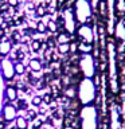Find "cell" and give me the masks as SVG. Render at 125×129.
<instances>
[{
  "label": "cell",
  "instance_id": "obj_1",
  "mask_svg": "<svg viewBox=\"0 0 125 129\" xmlns=\"http://www.w3.org/2000/svg\"><path fill=\"white\" fill-rule=\"evenodd\" d=\"M97 98V86L91 78H82L77 86V100L82 105H91Z\"/></svg>",
  "mask_w": 125,
  "mask_h": 129
},
{
  "label": "cell",
  "instance_id": "obj_2",
  "mask_svg": "<svg viewBox=\"0 0 125 129\" xmlns=\"http://www.w3.org/2000/svg\"><path fill=\"white\" fill-rule=\"evenodd\" d=\"M78 117L79 129H98V109L94 104L83 105Z\"/></svg>",
  "mask_w": 125,
  "mask_h": 129
},
{
  "label": "cell",
  "instance_id": "obj_3",
  "mask_svg": "<svg viewBox=\"0 0 125 129\" xmlns=\"http://www.w3.org/2000/svg\"><path fill=\"white\" fill-rule=\"evenodd\" d=\"M75 20L79 24H89L93 16V7L90 0H75L73 6Z\"/></svg>",
  "mask_w": 125,
  "mask_h": 129
},
{
  "label": "cell",
  "instance_id": "obj_4",
  "mask_svg": "<svg viewBox=\"0 0 125 129\" xmlns=\"http://www.w3.org/2000/svg\"><path fill=\"white\" fill-rule=\"evenodd\" d=\"M108 60H109V79H110V89L113 93L118 91V85L116 78V48L112 42L108 43Z\"/></svg>",
  "mask_w": 125,
  "mask_h": 129
},
{
  "label": "cell",
  "instance_id": "obj_5",
  "mask_svg": "<svg viewBox=\"0 0 125 129\" xmlns=\"http://www.w3.org/2000/svg\"><path fill=\"white\" fill-rule=\"evenodd\" d=\"M78 66L83 78H91L96 75V60L91 54H82L78 59Z\"/></svg>",
  "mask_w": 125,
  "mask_h": 129
},
{
  "label": "cell",
  "instance_id": "obj_6",
  "mask_svg": "<svg viewBox=\"0 0 125 129\" xmlns=\"http://www.w3.org/2000/svg\"><path fill=\"white\" fill-rule=\"evenodd\" d=\"M62 18H63V30L69 35H74L77 31V20L73 12V8H63L62 11Z\"/></svg>",
  "mask_w": 125,
  "mask_h": 129
},
{
  "label": "cell",
  "instance_id": "obj_7",
  "mask_svg": "<svg viewBox=\"0 0 125 129\" xmlns=\"http://www.w3.org/2000/svg\"><path fill=\"white\" fill-rule=\"evenodd\" d=\"M75 35L78 36L79 42H85V43H91L94 42V30L90 24H79L77 27Z\"/></svg>",
  "mask_w": 125,
  "mask_h": 129
},
{
  "label": "cell",
  "instance_id": "obj_8",
  "mask_svg": "<svg viewBox=\"0 0 125 129\" xmlns=\"http://www.w3.org/2000/svg\"><path fill=\"white\" fill-rule=\"evenodd\" d=\"M0 74L4 81H11L15 78V67L14 60L11 58H3L0 60Z\"/></svg>",
  "mask_w": 125,
  "mask_h": 129
},
{
  "label": "cell",
  "instance_id": "obj_9",
  "mask_svg": "<svg viewBox=\"0 0 125 129\" xmlns=\"http://www.w3.org/2000/svg\"><path fill=\"white\" fill-rule=\"evenodd\" d=\"M18 110H16L15 105L12 102H8V101H6V102L3 104L2 106V112H0V118H2L4 122L10 124L12 122V121H15V118L18 117Z\"/></svg>",
  "mask_w": 125,
  "mask_h": 129
},
{
  "label": "cell",
  "instance_id": "obj_10",
  "mask_svg": "<svg viewBox=\"0 0 125 129\" xmlns=\"http://www.w3.org/2000/svg\"><path fill=\"white\" fill-rule=\"evenodd\" d=\"M108 10V34H114V0H106L105 3Z\"/></svg>",
  "mask_w": 125,
  "mask_h": 129
},
{
  "label": "cell",
  "instance_id": "obj_11",
  "mask_svg": "<svg viewBox=\"0 0 125 129\" xmlns=\"http://www.w3.org/2000/svg\"><path fill=\"white\" fill-rule=\"evenodd\" d=\"M19 98V91L15 86H6L4 89V100L8 102H15ZM4 101V102H6Z\"/></svg>",
  "mask_w": 125,
  "mask_h": 129
},
{
  "label": "cell",
  "instance_id": "obj_12",
  "mask_svg": "<svg viewBox=\"0 0 125 129\" xmlns=\"http://www.w3.org/2000/svg\"><path fill=\"white\" fill-rule=\"evenodd\" d=\"M110 129H120V112L116 106L110 108Z\"/></svg>",
  "mask_w": 125,
  "mask_h": 129
},
{
  "label": "cell",
  "instance_id": "obj_13",
  "mask_svg": "<svg viewBox=\"0 0 125 129\" xmlns=\"http://www.w3.org/2000/svg\"><path fill=\"white\" fill-rule=\"evenodd\" d=\"M114 36L121 42H125V23L118 20L114 26Z\"/></svg>",
  "mask_w": 125,
  "mask_h": 129
},
{
  "label": "cell",
  "instance_id": "obj_14",
  "mask_svg": "<svg viewBox=\"0 0 125 129\" xmlns=\"http://www.w3.org/2000/svg\"><path fill=\"white\" fill-rule=\"evenodd\" d=\"M12 43L10 42V39H6V40H2L0 42V56H7V55H10L11 54V51H12Z\"/></svg>",
  "mask_w": 125,
  "mask_h": 129
},
{
  "label": "cell",
  "instance_id": "obj_15",
  "mask_svg": "<svg viewBox=\"0 0 125 129\" xmlns=\"http://www.w3.org/2000/svg\"><path fill=\"white\" fill-rule=\"evenodd\" d=\"M28 67H30L31 71H35V73L42 71V69H43L42 59H39V58H31L30 60H28Z\"/></svg>",
  "mask_w": 125,
  "mask_h": 129
},
{
  "label": "cell",
  "instance_id": "obj_16",
  "mask_svg": "<svg viewBox=\"0 0 125 129\" xmlns=\"http://www.w3.org/2000/svg\"><path fill=\"white\" fill-rule=\"evenodd\" d=\"M15 128L16 129H30V122L27 121L26 117L18 116L15 118Z\"/></svg>",
  "mask_w": 125,
  "mask_h": 129
},
{
  "label": "cell",
  "instance_id": "obj_17",
  "mask_svg": "<svg viewBox=\"0 0 125 129\" xmlns=\"http://www.w3.org/2000/svg\"><path fill=\"white\" fill-rule=\"evenodd\" d=\"M14 105H15V108L18 112H27L28 110V102H27V100H24V98H18L15 101Z\"/></svg>",
  "mask_w": 125,
  "mask_h": 129
},
{
  "label": "cell",
  "instance_id": "obj_18",
  "mask_svg": "<svg viewBox=\"0 0 125 129\" xmlns=\"http://www.w3.org/2000/svg\"><path fill=\"white\" fill-rule=\"evenodd\" d=\"M78 51L82 52V54H90L93 51V44L85 43V42H78Z\"/></svg>",
  "mask_w": 125,
  "mask_h": 129
},
{
  "label": "cell",
  "instance_id": "obj_19",
  "mask_svg": "<svg viewBox=\"0 0 125 129\" xmlns=\"http://www.w3.org/2000/svg\"><path fill=\"white\" fill-rule=\"evenodd\" d=\"M71 42V35H69L67 32H59L58 35H56V43L60 44V43H70Z\"/></svg>",
  "mask_w": 125,
  "mask_h": 129
},
{
  "label": "cell",
  "instance_id": "obj_20",
  "mask_svg": "<svg viewBox=\"0 0 125 129\" xmlns=\"http://www.w3.org/2000/svg\"><path fill=\"white\" fill-rule=\"evenodd\" d=\"M22 32L20 31H12L11 34V38H10V42L12 43V46H16V44L22 43Z\"/></svg>",
  "mask_w": 125,
  "mask_h": 129
},
{
  "label": "cell",
  "instance_id": "obj_21",
  "mask_svg": "<svg viewBox=\"0 0 125 129\" xmlns=\"http://www.w3.org/2000/svg\"><path fill=\"white\" fill-rule=\"evenodd\" d=\"M14 67H15V74L16 75H24L26 74V64L23 62L16 60V62H14Z\"/></svg>",
  "mask_w": 125,
  "mask_h": 129
},
{
  "label": "cell",
  "instance_id": "obj_22",
  "mask_svg": "<svg viewBox=\"0 0 125 129\" xmlns=\"http://www.w3.org/2000/svg\"><path fill=\"white\" fill-rule=\"evenodd\" d=\"M28 44H30V48L32 52H39L42 50V43H40L39 39H31V42Z\"/></svg>",
  "mask_w": 125,
  "mask_h": 129
},
{
  "label": "cell",
  "instance_id": "obj_23",
  "mask_svg": "<svg viewBox=\"0 0 125 129\" xmlns=\"http://www.w3.org/2000/svg\"><path fill=\"white\" fill-rule=\"evenodd\" d=\"M65 95H66V98H70V100H74L77 97V87L75 86H67L65 89Z\"/></svg>",
  "mask_w": 125,
  "mask_h": 129
},
{
  "label": "cell",
  "instance_id": "obj_24",
  "mask_svg": "<svg viewBox=\"0 0 125 129\" xmlns=\"http://www.w3.org/2000/svg\"><path fill=\"white\" fill-rule=\"evenodd\" d=\"M56 50L60 55H66L70 52V43H60L56 46Z\"/></svg>",
  "mask_w": 125,
  "mask_h": 129
},
{
  "label": "cell",
  "instance_id": "obj_25",
  "mask_svg": "<svg viewBox=\"0 0 125 129\" xmlns=\"http://www.w3.org/2000/svg\"><path fill=\"white\" fill-rule=\"evenodd\" d=\"M46 27H47V31H50L51 34H55L58 31V24H56V20H54V19L48 20L46 23Z\"/></svg>",
  "mask_w": 125,
  "mask_h": 129
},
{
  "label": "cell",
  "instance_id": "obj_26",
  "mask_svg": "<svg viewBox=\"0 0 125 129\" xmlns=\"http://www.w3.org/2000/svg\"><path fill=\"white\" fill-rule=\"evenodd\" d=\"M43 124H44V120L42 118V117H36V118L34 121H31V125H30V128L31 129H40L43 126Z\"/></svg>",
  "mask_w": 125,
  "mask_h": 129
},
{
  "label": "cell",
  "instance_id": "obj_27",
  "mask_svg": "<svg viewBox=\"0 0 125 129\" xmlns=\"http://www.w3.org/2000/svg\"><path fill=\"white\" fill-rule=\"evenodd\" d=\"M46 14H47V8L44 4H39V6L35 8V15L38 16V18H43Z\"/></svg>",
  "mask_w": 125,
  "mask_h": 129
},
{
  "label": "cell",
  "instance_id": "obj_28",
  "mask_svg": "<svg viewBox=\"0 0 125 129\" xmlns=\"http://www.w3.org/2000/svg\"><path fill=\"white\" fill-rule=\"evenodd\" d=\"M35 28H36V32H38V34H46V32H47V27H46V23H43L42 20H39V22L36 23Z\"/></svg>",
  "mask_w": 125,
  "mask_h": 129
},
{
  "label": "cell",
  "instance_id": "obj_29",
  "mask_svg": "<svg viewBox=\"0 0 125 129\" xmlns=\"http://www.w3.org/2000/svg\"><path fill=\"white\" fill-rule=\"evenodd\" d=\"M43 104V100H42V95H34L31 98V105L35 108H40Z\"/></svg>",
  "mask_w": 125,
  "mask_h": 129
},
{
  "label": "cell",
  "instance_id": "obj_30",
  "mask_svg": "<svg viewBox=\"0 0 125 129\" xmlns=\"http://www.w3.org/2000/svg\"><path fill=\"white\" fill-rule=\"evenodd\" d=\"M38 116H39V114H38V112H36V110H34V109H28V110H27L26 118H27L28 122H31V121H34Z\"/></svg>",
  "mask_w": 125,
  "mask_h": 129
},
{
  "label": "cell",
  "instance_id": "obj_31",
  "mask_svg": "<svg viewBox=\"0 0 125 129\" xmlns=\"http://www.w3.org/2000/svg\"><path fill=\"white\" fill-rule=\"evenodd\" d=\"M42 100H43V104L50 105V104L52 102V95H51V93H46L44 95H42Z\"/></svg>",
  "mask_w": 125,
  "mask_h": 129
},
{
  "label": "cell",
  "instance_id": "obj_32",
  "mask_svg": "<svg viewBox=\"0 0 125 129\" xmlns=\"http://www.w3.org/2000/svg\"><path fill=\"white\" fill-rule=\"evenodd\" d=\"M26 54L22 51V50H16V60H19V62H23L24 59H26Z\"/></svg>",
  "mask_w": 125,
  "mask_h": 129
},
{
  "label": "cell",
  "instance_id": "obj_33",
  "mask_svg": "<svg viewBox=\"0 0 125 129\" xmlns=\"http://www.w3.org/2000/svg\"><path fill=\"white\" fill-rule=\"evenodd\" d=\"M19 50H22V51H23L26 55H28V54L31 52V48H30V44H28V43H23L22 46H20Z\"/></svg>",
  "mask_w": 125,
  "mask_h": 129
},
{
  "label": "cell",
  "instance_id": "obj_34",
  "mask_svg": "<svg viewBox=\"0 0 125 129\" xmlns=\"http://www.w3.org/2000/svg\"><path fill=\"white\" fill-rule=\"evenodd\" d=\"M116 7H117V10H118V11L124 12L125 11V0H117Z\"/></svg>",
  "mask_w": 125,
  "mask_h": 129
},
{
  "label": "cell",
  "instance_id": "obj_35",
  "mask_svg": "<svg viewBox=\"0 0 125 129\" xmlns=\"http://www.w3.org/2000/svg\"><path fill=\"white\" fill-rule=\"evenodd\" d=\"M19 0H7V4L10 7H12V8H18L19 7Z\"/></svg>",
  "mask_w": 125,
  "mask_h": 129
},
{
  "label": "cell",
  "instance_id": "obj_36",
  "mask_svg": "<svg viewBox=\"0 0 125 129\" xmlns=\"http://www.w3.org/2000/svg\"><path fill=\"white\" fill-rule=\"evenodd\" d=\"M63 129H74V128H73V126H65Z\"/></svg>",
  "mask_w": 125,
  "mask_h": 129
},
{
  "label": "cell",
  "instance_id": "obj_37",
  "mask_svg": "<svg viewBox=\"0 0 125 129\" xmlns=\"http://www.w3.org/2000/svg\"><path fill=\"white\" fill-rule=\"evenodd\" d=\"M10 129H16V128H15V125H14V126H11Z\"/></svg>",
  "mask_w": 125,
  "mask_h": 129
},
{
  "label": "cell",
  "instance_id": "obj_38",
  "mask_svg": "<svg viewBox=\"0 0 125 129\" xmlns=\"http://www.w3.org/2000/svg\"><path fill=\"white\" fill-rule=\"evenodd\" d=\"M65 2V0H59V3H63Z\"/></svg>",
  "mask_w": 125,
  "mask_h": 129
},
{
  "label": "cell",
  "instance_id": "obj_39",
  "mask_svg": "<svg viewBox=\"0 0 125 129\" xmlns=\"http://www.w3.org/2000/svg\"><path fill=\"white\" fill-rule=\"evenodd\" d=\"M0 15H2V8H0Z\"/></svg>",
  "mask_w": 125,
  "mask_h": 129
}]
</instances>
